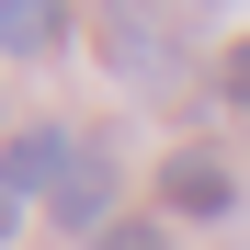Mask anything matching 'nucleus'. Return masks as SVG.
Listing matches in <instances>:
<instances>
[{
  "label": "nucleus",
  "mask_w": 250,
  "mask_h": 250,
  "mask_svg": "<svg viewBox=\"0 0 250 250\" xmlns=\"http://www.w3.org/2000/svg\"><path fill=\"white\" fill-rule=\"evenodd\" d=\"M159 216H171V228H216V216H239V171H228V159L216 148H171V159H159Z\"/></svg>",
  "instance_id": "obj_2"
},
{
  "label": "nucleus",
  "mask_w": 250,
  "mask_h": 250,
  "mask_svg": "<svg viewBox=\"0 0 250 250\" xmlns=\"http://www.w3.org/2000/svg\"><path fill=\"white\" fill-rule=\"evenodd\" d=\"M12 228H23V193H12V182H0V239H12Z\"/></svg>",
  "instance_id": "obj_8"
},
{
  "label": "nucleus",
  "mask_w": 250,
  "mask_h": 250,
  "mask_svg": "<svg viewBox=\"0 0 250 250\" xmlns=\"http://www.w3.org/2000/svg\"><path fill=\"white\" fill-rule=\"evenodd\" d=\"M46 228H57V239H103V228H125V171H114V159H80L68 193L46 205Z\"/></svg>",
  "instance_id": "obj_4"
},
{
  "label": "nucleus",
  "mask_w": 250,
  "mask_h": 250,
  "mask_svg": "<svg viewBox=\"0 0 250 250\" xmlns=\"http://www.w3.org/2000/svg\"><path fill=\"white\" fill-rule=\"evenodd\" d=\"M91 34H103V68H114V80H137V91H159V80L193 57V34H182L171 12H148V0H103V23H91Z\"/></svg>",
  "instance_id": "obj_1"
},
{
  "label": "nucleus",
  "mask_w": 250,
  "mask_h": 250,
  "mask_svg": "<svg viewBox=\"0 0 250 250\" xmlns=\"http://www.w3.org/2000/svg\"><path fill=\"white\" fill-rule=\"evenodd\" d=\"M68 171H80V137H68V125H46V114L0 137V182H12L23 205H34V193L57 205V193H68Z\"/></svg>",
  "instance_id": "obj_3"
},
{
  "label": "nucleus",
  "mask_w": 250,
  "mask_h": 250,
  "mask_svg": "<svg viewBox=\"0 0 250 250\" xmlns=\"http://www.w3.org/2000/svg\"><path fill=\"white\" fill-rule=\"evenodd\" d=\"M68 34H80V0H0V57L12 68H46Z\"/></svg>",
  "instance_id": "obj_5"
},
{
  "label": "nucleus",
  "mask_w": 250,
  "mask_h": 250,
  "mask_svg": "<svg viewBox=\"0 0 250 250\" xmlns=\"http://www.w3.org/2000/svg\"><path fill=\"white\" fill-rule=\"evenodd\" d=\"M91 250H171V216H159V205H148V216H125V228H103Z\"/></svg>",
  "instance_id": "obj_6"
},
{
  "label": "nucleus",
  "mask_w": 250,
  "mask_h": 250,
  "mask_svg": "<svg viewBox=\"0 0 250 250\" xmlns=\"http://www.w3.org/2000/svg\"><path fill=\"white\" fill-rule=\"evenodd\" d=\"M216 103H228V114H250V46H228V57H216Z\"/></svg>",
  "instance_id": "obj_7"
}]
</instances>
